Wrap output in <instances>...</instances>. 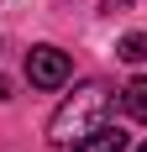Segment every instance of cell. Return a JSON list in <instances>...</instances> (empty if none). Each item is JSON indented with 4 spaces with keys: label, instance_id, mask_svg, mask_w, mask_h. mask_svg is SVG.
Masks as SVG:
<instances>
[{
    "label": "cell",
    "instance_id": "obj_3",
    "mask_svg": "<svg viewBox=\"0 0 147 152\" xmlns=\"http://www.w3.org/2000/svg\"><path fill=\"white\" fill-rule=\"evenodd\" d=\"M68 152H126V131L100 121L95 131H84L79 142H68Z\"/></svg>",
    "mask_w": 147,
    "mask_h": 152
},
{
    "label": "cell",
    "instance_id": "obj_6",
    "mask_svg": "<svg viewBox=\"0 0 147 152\" xmlns=\"http://www.w3.org/2000/svg\"><path fill=\"white\" fill-rule=\"evenodd\" d=\"M0 100H11V79H0Z\"/></svg>",
    "mask_w": 147,
    "mask_h": 152
},
{
    "label": "cell",
    "instance_id": "obj_7",
    "mask_svg": "<svg viewBox=\"0 0 147 152\" xmlns=\"http://www.w3.org/2000/svg\"><path fill=\"white\" fill-rule=\"evenodd\" d=\"M142 152H147V142H142Z\"/></svg>",
    "mask_w": 147,
    "mask_h": 152
},
{
    "label": "cell",
    "instance_id": "obj_2",
    "mask_svg": "<svg viewBox=\"0 0 147 152\" xmlns=\"http://www.w3.org/2000/svg\"><path fill=\"white\" fill-rule=\"evenodd\" d=\"M68 74H74V63H68V53H63V47L37 42V47L26 53V79L37 84V89H63V84H68Z\"/></svg>",
    "mask_w": 147,
    "mask_h": 152
},
{
    "label": "cell",
    "instance_id": "obj_4",
    "mask_svg": "<svg viewBox=\"0 0 147 152\" xmlns=\"http://www.w3.org/2000/svg\"><path fill=\"white\" fill-rule=\"evenodd\" d=\"M121 110H126L132 121H147V79H132V84L121 89Z\"/></svg>",
    "mask_w": 147,
    "mask_h": 152
},
{
    "label": "cell",
    "instance_id": "obj_1",
    "mask_svg": "<svg viewBox=\"0 0 147 152\" xmlns=\"http://www.w3.org/2000/svg\"><path fill=\"white\" fill-rule=\"evenodd\" d=\"M105 110H110V84L89 79L84 89H74L68 100L53 110V121H47V142H58V147L79 142L84 131H95V126H100V115H105Z\"/></svg>",
    "mask_w": 147,
    "mask_h": 152
},
{
    "label": "cell",
    "instance_id": "obj_5",
    "mask_svg": "<svg viewBox=\"0 0 147 152\" xmlns=\"http://www.w3.org/2000/svg\"><path fill=\"white\" fill-rule=\"evenodd\" d=\"M116 58H121V63H142V58H147V37H142V31L121 37V42H116Z\"/></svg>",
    "mask_w": 147,
    "mask_h": 152
}]
</instances>
